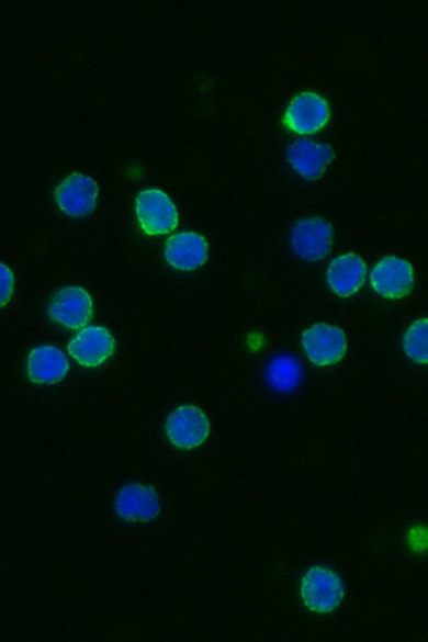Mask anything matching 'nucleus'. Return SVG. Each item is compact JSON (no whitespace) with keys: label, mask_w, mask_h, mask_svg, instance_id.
<instances>
[{"label":"nucleus","mask_w":428,"mask_h":642,"mask_svg":"<svg viewBox=\"0 0 428 642\" xmlns=\"http://www.w3.org/2000/svg\"><path fill=\"white\" fill-rule=\"evenodd\" d=\"M30 380L37 385L61 382L69 372V361L56 347L42 346L32 350L26 361Z\"/></svg>","instance_id":"14"},{"label":"nucleus","mask_w":428,"mask_h":642,"mask_svg":"<svg viewBox=\"0 0 428 642\" xmlns=\"http://www.w3.org/2000/svg\"><path fill=\"white\" fill-rule=\"evenodd\" d=\"M116 511L124 520L150 521L160 514V498L154 488L134 483L117 494Z\"/></svg>","instance_id":"13"},{"label":"nucleus","mask_w":428,"mask_h":642,"mask_svg":"<svg viewBox=\"0 0 428 642\" xmlns=\"http://www.w3.org/2000/svg\"><path fill=\"white\" fill-rule=\"evenodd\" d=\"M98 195V184L91 177L72 173L58 184L55 200L65 215L82 217L95 210Z\"/></svg>","instance_id":"6"},{"label":"nucleus","mask_w":428,"mask_h":642,"mask_svg":"<svg viewBox=\"0 0 428 642\" xmlns=\"http://www.w3.org/2000/svg\"><path fill=\"white\" fill-rule=\"evenodd\" d=\"M53 322L64 328L79 330L88 326L94 315V302L82 288L70 286L53 296L48 308Z\"/></svg>","instance_id":"4"},{"label":"nucleus","mask_w":428,"mask_h":642,"mask_svg":"<svg viewBox=\"0 0 428 642\" xmlns=\"http://www.w3.org/2000/svg\"><path fill=\"white\" fill-rule=\"evenodd\" d=\"M167 433L171 443L180 449L201 447L210 435L206 414L195 406H182L170 414Z\"/></svg>","instance_id":"7"},{"label":"nucleus","mask_w":428,"mask_h":642,"mask_svg":"<svg viewBox=\"0 0 428 642\" xmlns=\"http://www.w3.org/2000/svg\"><path fill=\"white\" fill-rule=\"evenodd\" d=\"M288 160L296 173L308 181L319 180L334 160V150L313 140L296 142L288 149Z\"/></svg>","instance_id":"12"},{"label":"nucleus","mask_w":428,"mask_h":642,"mask_svg":"<svg viewBox=\"0 0 428 642\" xmlns=\"http://www.w3.org/2000/svg\"><path fill=\"white\" fill-rule=\"evenodd\" d=\"M302 380V368L293 357H277L268 368L269 385L279 392H292L300 385Z\"/></svg>","instance_id":"16"},{"label":"nucleus","mask_w":428,"mask_h":642,"mask_svg":"<svg viewBox=\"0 0 428 642\" xmlns=\"http://www.w3.org/2000/svg\"><path fill=\"white\" fill-rule=\"evenodd\" d=\"M372 288L386 300H401L414 286V270L410 262L398 257H385L375 264L371 273Z\"/></svg>","instance_id":"9"},{"label":"nucleus","mask_w":428,"mask_h":642,"mask_svg":"<svg viewBox=\"0 0 428 642\" xmlns=\"http://www.w3.org/2000/svg\"><path fill=\"white\" fill-rule=\"evenodd\" d=\"M428 322L427 319H420L415 322L404 337L405 352L410 359L417 363L428 362V349H427V336H428Z\"/></svg>","instance_id":"17"},{"label":"nucleus","mask_w":428,"mask_h":642,"mask_svg":"<svg viewBox=\"0 0 428 642\" xmlns=\"http://www.w3.org/2000/svg\"><path fill=\"white\" fill-rule=\"evenodd\" d=\"M367 280V264L358 255H342L329 264L327 281L335 294L341 297L358 293Z\"/></svg>","instance_id":"15"},{"label":"nucleus","mask_w":428,"mask_h":642,"mask_svg":"<svg viewBox=\"0 0 428 642\" xmlns=\"http://www.w3.org/2000/svg\"><path fill=\"white\" fill-rule=\"evenodd\" d=\"M329 121V105L316 92L306 91L290 102L283 124L296 135H314L326 127Z\"/></svg>","instance_id":"3"},{"label":"nucleus","mask_w":428,"mask_h":642,"mask_svg":"<svg viewBox=\"0 0 428 642\" xmlns=\"http://www.w3.org/2000/svg\"><path fill=\"white\" fill-rule=\"evenodd\" d=\"M136 216L144 234L148 236L168 235L180 223L173 201L157 189L144 190L137 195Z\"/></svg>","instance_id":"1"},{"label":"nucleus","mask_w":428,"mask_h":642,"mask_svg":"<svg viewBox=\"0 0 428 642\" xmlns=\"http://www.w3.org/2000/svg\"><path fill=\"white\" fill-rule=\"evenodd\" d=\"M114 352V337L109 333V329L99 326L79 329L69 343V353L72 359L86 368L103 365Z\"/></svg>","instance_id":"10"},{"label":"nucleus","mask_w":428,"mask_h":642,"mask_svg":"<svg viewBox=\"0 0 428 642\" xmlns=\"http://www.w3.org/2000/svg\"><path fill=\"white\" fill-rule=\"evenodd\" d=\"M15 290V274L10 267L0 262V308L10 303Z\"/></svg>","instance_id":"18"},{"label":"nucleus","mask_w":428,"mask_h":642,"mask_svg":"<svg viewBox=\"0 0 428 642\" xmlns=\"http://www.w3.org/2000/svg\"><path fill=\"white\" fill-rule=\"evenodd\" d=\"M209 257L206 238L195 232H181L165 245V258L171 268L181 271L200 269Z\"/></svg>","instance_id":"11"},{"label":"nucleus","mask_w":428,"mask_h":642,"mask_svg":"<svg viewBox=\"0 0 428 642\" xmlns=\"http://www.w3.org/2000/svg\"><path fill=\"white\" fill-rule=\"evenodd\" d=\"M301 594L308 610L327 613L340 606L345 597V586L338 574L327 567L315 566L303 577Z\"/></svg>","instance_id":"2"},{"label":"nucleus","mask_w":428,"mask_h":642,"mask_svg":"<svg viewBox=\"0 0 428 642\" xmlns=\"http://www.w3.org/2000/svg\"><path fill=\"white\" fill-rule=\"evenodd\" d=\"M302 346L308 360L318 367L338 363L347 353V337L329 324H315L302 336Z\"/></svg>","instance_id":"5"},{"label":"nucleus","mask_w":428,"mask_h":642,"mask_svg":"<svg viewBox=\"0 0 428 642\" xmlns=\"http://www.w3.org/2000/svg\"><path fill=\"white\" fill-rule=\"evenodd\" d=\"M333 241L331 224L322 217L303 218L293 229V249L303 260H322L331 250Z\"/></svg>","instance_id":"8"}]
</instances>
